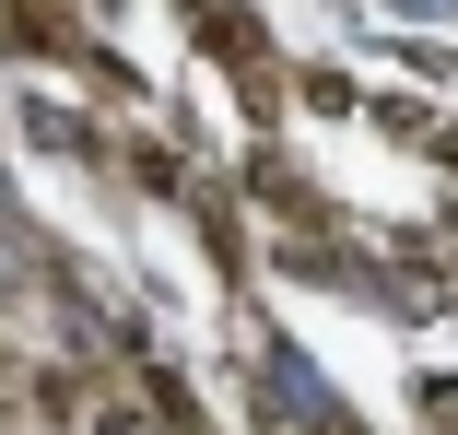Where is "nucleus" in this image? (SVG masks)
<instances>
[{
    "label": "nucleus",
    "mask_w": 458,
    "mask_h": 435,
    "mask_svg": "<svg viewBox=\"0 0 458 435\" xmlns=\"http://www.w3.org/2000/svg\"><path fill=\"white\" fill-rule=\"evenodd\" d=\"M95 435H141V412H106V423H95Z\"/></svg>",
    "instance_id": "f257e3e1"
}]
</instances>
